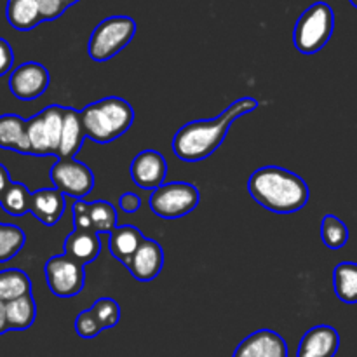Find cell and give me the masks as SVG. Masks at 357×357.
I'll return each mask as SVG.
<instances>
[{
	"mask_svg": "<svg viewBox=\"0 0 357 357\" xmlns=\"http://www.w3.org/2000/svg\"><path fill=\"white\" fill-rule=\"evenodd\" d=\"M79 2V0H65V3H66V7H70V6H73V3H77Z\"/></svg>",
	"mask_w": 357,
	"mask_h": 357,
	"instance_id": "37",
	"label": "cell"
},
{
	"mask_svg": "<svg viewBox=\"0 0 357 357\" xmlns=\"http://www.w3.org/2000/svg\"><path fill=\"white\" fill-rule=\"evenodd\" d=\"M136 33V23L129 16H110L93 30L87 44L91 59L103 63L117 56Z\"/></svg>",
	"mask_w": 357,
	"mask_h": 357,
	"instance_id": "5",
	"label": "cell"
},
{
	"mask_svg": "<svg viewBox=\"0 0 357 357\" xmlns=\"http://www.w3.org/2000/svg\"><path fill=\"white\" fill-rule=\"evenodd\" d=\"M250 195L265 209L278 215H291L307 206L310 190L305 180L279 166H265L248 180Z\"/></svg>",
	"mask_w": 357,
	"mask_h": 357,
	"instance_id": "2",
	"label": "cell"
},
{
	"mask_svg": "<svg viewBox=\"0 0 357 357\" xmlns=\"http://www.w3.org/2000/svg\"><path fill=\"white\" fill-rule=\"evenodd\" d=\"M9 331V324H7V305L6 302L0 300V335Z\"/></svg>",
	"mask_w": 357,
	"mask_h": 357,
	"instance_id": "36",
	"label": "cell"
},
{
	"mask_svg": "<svg viewBox=\"0 0 357 357\" xmlns=\"http://www.w3.org/2000/svg\"><path fill=\"white\" fill-rule=\"evenodd\" d=\"M42 21H54L65 13V0H37Z\"/></svg>",
	"mask_w": 357,
	"mask_h": 357,
	"instance_id": "32",
	"label": "cell"
},
{
	"mask_svg": "<svg viewBox=\"0 0 357 357\" xmlns=\"http://www.w3.org/2000/svg\"><path fill=\"white\" fill-rule=\"evenodd\" d=\"M258 105L260 103L255 98H241L218 117L192 121L181 126L173 138L174 155L185 162H199L208 159L225 142L232 122L257 110Z\"/></svg>",
	"mask_w": 357,
	"mask_h": 357,
	"instance_id": "1",
	"label": "cell"
},
{
	"mask_svg": "<svg viewBox=\"0 0 357 357\" xmlns=\"http://www.w3.org/2000/svg\"><path fill=\"white\" fill-rule=\"evenodd\" d=\"M73 223L77 230H94L89 216V202H84V199H77L73 202Z\"/></svg>",
	"mask_w": 357,
	"mask_h": 357,
	"instance_id": "31",
	"label": "cell"
},
{
	"mask_svg": "<svg viewBox=\"0 0 357 357\" xmlns=\"http://www.w3.org/2000/svg\"><path fill=\"white\" fill-rule=\"evenodd\" d=\"M80 119L87 138L105 145L129 131L135 121V110L122 98L110 96L87 105L80 110Z\"/></svg>",
	"mask_w": 357,
	"mask_h": 357,
	"instance_id": "3",
	"label": "cell"
},
{
	"mask_svg": "<svg viewBox=\"0 0 357 357\" xmlns=\"http://www.w3.org/2000/svg\"><path fill=\"white\" fill-rule=\"evenodd\" d=\"M75 331L80 338H96L103 331L93 310H84L75 319Z\"/></svg>",
	"mask_w": 357,
	"mask_h": 357,
	"instance_id": "30",
	"label": "cell"
},
{
	"mask_svg": "<svg viewBox=\"0 0 357 357\" xmlns=\"http://www.w3.org/2000/svg\"><path fill=\"white\" fill-rule=\"evenodd\" d=\"M321 239L330 250H340L349 241V229L338 216L326 215L321 222Z\"/></svg>",
	"mask_w": 357,
	"mask_h": 357,
	"instance_id": "26",
	"label": "cell"
},
{
	"mask_svg": "<svg viewBox=\"0 0 357 357\" xmlns=\"http://www.w3.org/2000/svg\"><path fill=\"white\" fill-rule=\"evenodd\" d=\"M143 239H145V236H143L142 230L136 229V227H117V229L108 236V250H110V255L115 260L121 261L124 267H128L131 258L135 257L136 250L139 248V244L143 243Z\"/></svg>",
	"mask_w": 357,
	"mask_h": 357,
	"instance_id": "17",
	"label": "cell"
},
{
	"mask_svg": "<svg viewBox=\"0 0 357 357\" xmlns=\"http://www.w3.org/2000/svg\"><path fill=\"white\" fill-rule=\"evenodd\" d=\"M14 65V52L13 47L9 45V42L3 40L0 37V77L6 75L7 72H10Z\"/></svg>",
	"mask_w": 357,
	"mask_h": 357,
	"instance_id": "33",
	"label": "cell"
},
{
	"mask_svg": "<svg viewBox=\"0 0 357 357\" xmlns=\"http://www.w3.org/2000/svg\"><path fill=\"white\" fill-rule=\"evenodd\" d=\"M49 80L51 77L44 65L28 61L13 70L9 77V89L17 100L31 101L47 91Z\"/></svg>",
	"mask_w": 357,
	"mask_h": 357,
	"instance_id": "9",
	"label": "cell"
},
{
	"mask_svg": "<svg viewBox=\"0 0 357 357\" xmlns=\"http://www.w3.org/2000/svg\"><path fill=\"white\" fill-rule=\"evenodd\" d=\"M129 173L135 185L153 192L166 181L167 162L157 150H143L132 159Z\"/></svg>",
	"mask_w": 357,
	"mask_h": 357,
	"instance_id": "10",
	"label": "cell"
},
{
	"mask_svg": "<svg viewBox=\"0 0 357 357\" xmlns=\"http://www.w3.org/2000/svg\"><path fill=\"white\" fill-rule=\"evenodd\" d=\"M86 131H84L80 112L75 108H65V122H63L61 143H59L58 157L59 159H75L77 153L82 149L86 142Z\"/></svg>",
	"mask_w": 357,
	"mask_h": 357,
	"instance_id": "16",
	"label": "cell"
},
{
	"mask_svg": "<svg viewBox=\"0 0 357 357\" xmlns=\"http://www.w3.org/2000/svg\"><path fill=\"white\" fill-rule=\"evenodd\" d=\"M54 188L63 195L84 199L94 187V174L87 164L75 159H59L49 171Z\"/></svg>",
	"mask_w": 357,
	"mask_h": 357,
	"instance_id": "8",
	"label": "cell"
},
{
	"mask_svg": "<svg viewBox=\"0 0 357 357\" xmlns=\"http://www.w3.org/2000/svg\"><path fill=\"white\" fill-rule=\"evenodd\" d=\"M65 197L66 195H63L58 188H40L31 194L30 213L44 225H56L65 213Z\"/></svg>",
	"mask_w": 357,
	"mask_h": 357,
	"instance_id": "14",
	"label": "cell"
},
{
	"mask_svg": "<svg viewBox=\"0 0 357 357\" xmlns=\"http://www.w3.org/2000/svg\"><path fill=\"white\" fill-rule=\"evenodd\" d=\"M65 255H68L73 260L80 261L82 265H89L100 257L101 241L100 234L94 230H73L65 239Z\"/></svg>",
	"mask_w": 357,
	"mask_h": 357,
	"instance_id": "15",
	"label": "cell"
},
{
	"mask_svg": "<svg viewBox=\"0 0 357 357\" xmlns=\"http://www.w3.org/2000/svg\"><path fill=\"white\" fill-rule=\"evenodd\" d=\"M340 347V335L333 326L319 324L307 331L298 345L296 357H335Z\"/></svg>",
	"mask_w": 357,
	"mask_h": 357,
	"instance_id": "13",
	"label": "cell"
},
{
	"mask_svg": "<svg viewBox=\"0 0 357 357\" xmlns=\"http://www.w3.org/2000/svg\"><path fill=\"white\" fill-rule=\"evenodd\" d=\"M10 183H13V180H10L9 176V171L0 164V199L3 197V194H6L7 188L10 187Z\"/></svg>",
	"mask_w": 357,
	"mask_h": 357,
	"instance_id": "35",
	"label": "cell"
},
{
	"mask_svg": "<svg viewBox=\"0 0 357 357\" xmlns=\"http://www.w3.org/2000/svg\"><path fill=\"white\" fill-rule=\"evenodd\" d=\"M0 149L30 153V142L26 135V121L20 115H0Z\"/></svg>",
	"mask_w": 357,
	"mask_h": 357,
	"instance_id": "18",
	"label": "cell"
},
{
	"mask_svg": "<svg viewBox=\"0 0 357 357\" xmlns=\"http://www.w3.org/2000/svg\"><path fill=\"white\" fill-rule=\"evenodd\" d=\"M335 30L333 9L326 2H316L302 13L295 24L293 42L302 54H316L330 42Z\"/></svg>",
	"mask_w": 357,
	"mask_h": 357,
	"instance_id": "4",
	"label": "cell"
},
{
	"mask_svg": "<svg viewBox=\"0 0 357 357\" xmlns=\"http://www.w3.org/2000/svg\"><path fill=\"white\" fill-rule=\"evenodd\" d=\"M26 135L28 142H30L31 155H52L51 143H49L44 119H42L40 114L33 115L26 121Z\"/></svg>",
	"mask_w": 357,
	"mask_h": 357,
	"instance_id": "28",
	"label": "cell"
},
{
	"mask_svg": "<svg viewBox=\"0 0 357 357\" xmlns=\"http://www.w3.org/2000/svg\"><path fill=\"white\" fill-rule=\"evenodd\" d=\"M7 324L9 330H28L37 317V305L31 293L21 296V298L7 302Z\"/></svg>",
	"mask_w": 357,
	"mask_h": 357,
	"instance_id": "20",
	"label": "cell"
},
{
	"mask_svg": "<svg viewBox=\"0 0 357 357\" xmlns=\"http://www.w3.org/2000/svg\"><path fill=\"white\" fill-rule=\"evenodd\" d=\"M164 267V251L157 241L145 237L135 257L128 265V271L139 282H150L160 274Z\"/></svg>",
	"mask_w": 357,
	"mask_h": 357,
	"instance_id": "11",
	"label": "cell"
},
{
	"mask_svg": "<svg viewBox=\"0 0 357 357\" xmlns=\"http://www.w3.org/2000/svg\"><path fill=\"white\" fill-rule=\"evenodd\" d=\"M2 209L10 216H23L30 213L31 208V192L28 190L26 185L13 181L7 188L3 197L0 199Z\"/></svg>",
	"mask_w": 357,
	"mask_h": 357,
	"instance_id": "23",
	"label": "cell"
},
{
	"mask_svg": "<svg viewBox=\"0 0 357 357\" xmlns=\"http://www.w3.org/2000/svg\"><path fill=\"white\" fill-rule=\"evenodd\" d=\"M89 216L96 234H112L117 229V211L108 201L89 202Z\"/></svg>",
	"mask_w": 357,
	"mask_h": 357,
	"instance_id": "25",
	"label": "cell"
},
{
	"mask_svg": "<svg viewBox=\"0 0 357 357\" xmlns=\"http://www.w3.org/2000/svg\"><path fill=\"white\" fill-rule=\"evenodd\" d=\"M335 293L344 303H357V264L342 261L333 272Z\"/></svg>",
	"mask_w": 357,
	"mask_h": 357,
	"instance_id": "21",
	"label": "cell"
},
{
	"mask_svg": "<svg viewBox=\"0 0 357 357\" xmlns=\"http://www.w3.org/2000/svg\"><path fill=\"white\" fill-rule=\"evenodd\" d=\"M65 108L59 105H51V107L44 108L40 112L42 119H44L45 132H47L49 143H51L52 155H58L59 143H61V132H63V122H65Z\"/></svg>",
	"mask_w": 357,
	"mask_h": 357,
	"instance_id": "27",
	"label": "cell"
},
{
	"mask_svg": "<svg viewBox=\"0 0 357 357\" xmlns=\"http://www.w3.org/2000/svg\"><path fill=\"white\" fill-rule=\"evenodd\" d=\"M351 3H352V6H354L356 9H357V0H351Z\"/></svg>",
	"mask_w": 357,
	"mask_h": 357,
	"instance_id": "38",
	"label": "cell"
},
{
	"mask_svg": "<svg viewBox=\"0 0 357 357\" xmlns=\"http://www.w3.org/2000/svg\"><path fill=\"white\" fill-rule=\"evenodd\" d=\"M232 357H288V345L275 331L258 330L241 342Z\"/></svg>",
	"mask_w": 357,
	"mask_h": 357,
	"instance_id": "12",
	"label": "cell"
},
{
	"mask_svg": "<svg viewBox=\"0 0 357 357\" xmlns=\"http://www.w3.org/2000/svg\"><path fill=\"white\" fill-rule=\"evenodd\" d=\"M86 265L73 260L68 255L49 258L45 264V281L52 295L59 298H72L84 289L86 284Z\"/></svg>",
	"mask_w": 357,
	"mask_h": 357,
	"instance_id": "7",
	"label": "cell"
},
{
	"mask_svg": "<svg viewBox=\"0 0 357 357\" xmlns=\"http://www.w3.org/2000/svg\"><path fill=\"white\" fill-rule=\"evenodd\" d=\"M201 202V192L187 181L164 183L150 194L149 204L153 215L164 220H176L194 211Z\"/></svg>",
	"mask_w": 357,
	"mask_h": 357,
	"instance_id": "6",
	"label": "cell"
},
{
	"mask_svg": "<svg viewBox=\"0 0 357 357\" xmlns=\"http://www.w3.org/2000/svg\"><path fill=\"white\" fill-rule=\"evenodd\" d=\"M119 208H121V211L131 215V213H136L142 208V199L136 194H132V192H126V194L119 197Z\"/></svg>",
	"mask_w": 357,
	"mask_h": 357,
	"instance_id": "34",
	"label": "cell"
},
{
	"mask_svg": "<svg viewBox=\"0 0 357 357\" xmlns=\"http://www.w3.org/2000/svg\"><path fill=\"white\" fill-rule=\"evenodd\" d=\"M7 21L20 31L33 30L42 21L37 0H9L7 2Z\"/></svg>",
	"mask_w": 357,
	"mask_h": 357,
	"instance_id": "19",
	"label": "cell"
},
{
	"mask_svg": "<svg viewBox=\"0 0 357 357\" xmlns=\"http://www.w3.org/2000/svg\"><path fill=\"white\" fill-rule=\"evenodd\" d=\"M31 293V281L26 272L20 268H7L0 272V300L13 302Z\"/></svg>",
	"mask_w": 357,
	"mask_h": 357,
	"instance_id": "22",
	"label": "cell"
},
{
	"mask_svg": "<svg viewBox=\"0 0 357 357\" xmlns=\"http://www.w3.org/2000/svg\"><path fill=\"white\" fill-rule=\"evenodd\" d=\"M26 243L23 229L9 223H0V264L9 261L23 250Z\"/></svg>",
	"mask_w": 357,
	"mask_h": 357,
	"instance_id": "24",
	"label": "cell"
},
{
	"mask_svg": "<svg viewBox=\"0 0 357 357\" xmlns=\"http://www.w3.org/2000/svg\"><path fill=\"white\" fill-rule=\"evenodd\" d=\"M93 314L96 316L98 323L101 324L103 330H110V328H115L121 321V307L115 302L114 298H108V296H103V298H98L96 302L91 307Z\"/></svg>",
	"mask_w": 357,
	"mask_h": 357,
	"instance_id": "29",
	"label": "cell"
}]
</instances>
